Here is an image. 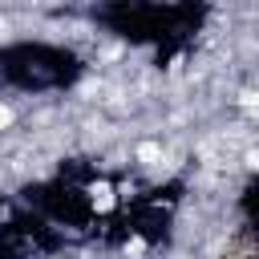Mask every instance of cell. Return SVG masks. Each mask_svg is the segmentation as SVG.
I'll list each match as a JSON object with an SVG mask.
<instances>
[{"instance_id":"obj_1","label":"cell","mask_w":259,"mask_h":259,"mask_svg":"<svg viewBox=\"0 0 259 259\" xmlns=\"http://www.w3.org/2000/svg\"><path fill=\"white\" fill-rule=\"evenodd\" d=\"M0 77L12 89L24 93H45V89H65L81 77V57L65 45L49 40H20L0 49Z\"/></svg>"},{"instance_id":"obj_2","label":"cell","mask_w":259,"mask_h":259,"mask_svg":"<svg viewBox=\"0 0 259 259\" xmlns=\"http://www.w3.org/2000/svg\"><path fill=\"white\" fill-rule=\"evenodd\" d=\"M105 20L138 40V45H178L198 28V4H162V0H117L113 12H105Z\"/></svg>"}]
</instances>
